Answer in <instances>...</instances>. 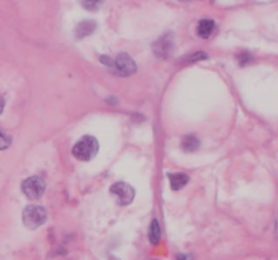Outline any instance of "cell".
<instances>
[{
	"mask_svg": "<svg viewBox=\"0 0 278 260\" xmlns=\"http://www.w3.org/2000/svg\"><path fill=\"white\" fill-rule=\"evenodd\" d=\"M215 21H212V19H202L198 23L197 33L201 38H209L213 34V32H215Z\"/></svg>",
	"mask_w": 278,
	"mask_h": 260,
	"instance_id": "obj_7",
	"label": "cell"
},
{
	"mask_svg": "<svg viewBox=\"0 0 278 260\" xmlns=\"http://www.w3.org/2000/svg\"><path fill=\"white\" fill-rule=\"evenodd\" d=\"M99 145L98 141L92 136H84L83 139L77 141V144L73 147V156L76 157L77 160L81 162H88L91 159H94L98 153Z\"/></svg>",
	"mask_w": 278,
	"mask_h": 260,
	"instance_id": "obj_2",
	"label": "cell"
},
{
	"mask_svg": "<svg viewBox=\"0 0 278 260\" xmlns=\"http://www.w3.org/2000/svg\"><path fill=\"white\" fill-rule=\"evenodd\" d=\"M3 108H5V99L0 96V114L3 112Z\"/></svg>",
	"mask_w": 278,
	"mask_h": 260,
	"instance_id": "obj_15",
	"label": "cell"
},
{
	"mask_svg": "<svg viewBox=\"0 0 278 260\" xmlns=\"http://www.w3.org/2000/svg\"><path fill=\"white\" fill-rule=\"evenodd\" d=\"M101 61L120 76H129L136 72L135 61L125 53L118 54L116 59H110L108 56H105L101 59Z\"/></svg>",
	"mask_w": 278,
	"mask_h": 260,
	"instance_id": "obj_1",
	"label": "cell"
},
{
	"mask_svg": "<svg viewBox=\"0 0 278 260\" xmlns=\"http://www.w3.org/2000/svg\"><path fill=\"white\" fill-rule=\"evenodd\" d=\"M239 61L242 65H246L251 61V56H250V53H242L239 56Z\"/></svg>",
	"mask_w": 278,
	"mask_h": 260,
	"instance_id": "obj_14",
	"label": "cell"
},
{
	"mask_svg": "<svg viewBox=\"0 0 278 260\" xmlns=\"http://www.w3.org/2000/svg\"><path fill=\"white\" fill-rule=\"evenodd\" d=\"M160 238H162L160 224H159V221L157 220H153L152 222H151V226H149V241L155 245V244H159Z\"/></svg>",
	"mask_w": 278,
	"mask_h": 260,
	"instance_id": "obj_10",
	"label": "cell"
},
{
	"mask_svg": "<svg viewBox=\"0 0 278 260\" xmlns=\"http://www.w3.org/2000/svg\"><path fill=\"white\" fill-rule=\"evenodd\" d=\"M110 193L118 199V203L122 205V206L129 205L130 202L133 201V198H135L133 187L130 184L124 183V182H118V183L113 184L112 187H110Z\"/></svg>",
	"mask_w": 278,
	"mask_h": 260,
	"instance_id": "obj_5",
	"label": "cell"
},
{
	"mask_svg": "<svg viewBox=\"0 0 278 260\" xmlns=\"http://www.w3.org/2000/svg\"><path fill=\"white\" fill-rule=\"evenodd\" d=\"M46 221V210L42 206L32 205L23 210V224L27 228L37 229Z\"/></svg>",
	"mask_w": 278,
	"mask_h": 260,
	"instance_id": "obj_3",
	"label": "cell"
},
{
	"mask_svg": "<svg viewBox=\"0 0 278 260\" xmlns=\"http://www.w3.org/2000/svg\"><path fill=\"white\" fill-rule=\"evenodd\" d=\"M183 2H190V0H183Z\"/></svg>",
	"mask_w": 278,
	"mask_h": 260,
	"instance_id": "obj_16",
	"label": "cell"
},
{
	"mask_svg": "<svg viewBox=\"0 0 278 260\" xmlns=\"http://www.w3.org/2000/svg\"><path fill=\"white\" fill-rule=\"evenodd\" d=\"M104 0H80V5L83 9L88 10V11H97L101 7Z\"/></svg>",
	"mask_w": 278,
	"mask_h": 260,
	"instance_id": "obj_12",
	"label": "cell"
},
{
	"mask_svg": "<svg viewBox=\"0 0 278 260\" xmlns=\"http://www.w3.org/2000/svg\"><path fill=\"white\" fill-rule=\"evenodd\" d=\"M46 184L40 176H32L22 183V191L29 199H38L45 191Z\"/></svg>",
	"mask_w": 278,
	"mask_h": 260,
	"instance_id": "obj_4",
	"label": "cell"
},
{
	"mask_svg": "<svg viewBox=\"0 0 278 260\" xmlns=\"http://www.w3.org/2000/svg\"><path fill=\"white\" fill-rule=\"evenodd\" d=\"M200 148V141L196 136H186L182 140V149L184 152H194Z\"/></svg>",
	"mask_w": 278,
	"mask_h": 260,
	"instance_id": "obj_11",
	"label": "cell"
},
{
	"mask_svg": "<svg viewBox=\"0 0 278 260\" xmlns=\"http://www.w3.org/2000/svg\"><path fill=\"white\" fill-rule=\"evenodd\" d=\"M95 23L92 21H84L80 22L76 27V37L77 38H84V37L92 34L95 30Z\"/></svg>",
	"mask_w": 278,
	"mask_h": 260,
	"instance_id": "obj_8",
	"label": "cell"
},
{
	"mask_svg": "<svg viewBox=\"0 0 278 260\" xmlns=\"http://www.w3.org/2000/svg\"><path fill=\"white\" fill-rule=\"evenodd\" d=\"M174 49V41L170 34L160 37L159 40L153 44V53L156 54L157 57H168Z\"/></svg>",
	"mask_w": 278,
	"mask_h": 260,
	"instance_id": "obj_6",
	"label": "cell"
},
{
	"mask_svg": "<svg viewBox=\"0 0 278 260\" xmlns=\"http://www.w3.org/2000/svg\"><path fill=\"white\" fill-rule=\"evenodd\" d=\"M10 144H11V139H10V136H7L6 133H3V132L0 130V151L9 148Z\"/></svg>",
	"mask_w": 278,
	"mask_h": 260,
	"instance_id": "obj_13",
	"label": "cell"
},
{
	"mask_svg": "<svg viewBox=\"0 0 278 260\" xmlns=\"http://www.w3.org/2000/svg\"><path fill=\"white\" fill-rule=\"evenodd\" d=\"M168 179H170L171 189L172 190H180L184 184L189 182V176L184 174H168Z\"/></svg>",
	"mask_w": 278,
	"mask_h": 260,
	"instance_id": "obj_9",
	"label": "cell"
}]
</instances>
